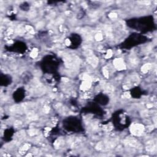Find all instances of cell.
I'll return each mask as SVG.
<instances>
[{"label":"cell","instance_id":"277c9868","mask_svg":"<svg viewBox=\"0 0 157 157\" xmlns=\"http://www.w3.org/2000/svg\"><path fill=\"white\" fill-rule=\"evenodd\" d=\"M64 128L69 132H78L83 131V126L80 120L75 117H69L63 120Z\"/></svg>","mask_w":157,"mask_h":157},{"label":"cell","instance_id":"7a4b0ae2","mask_svg":"<svg viewBox=\"0 0 157 157\" xmlns=\"http://www.w3.org/2000/svg\"><path fill=\"white\" fill-rule=\"evenodd\" d=\"M59 67V62L57 58L52 55L46 56L41 62V68L44 72L50 74H55Z\"/></svg>","mask_w":157,"mask_h":157},{"label":"cell","instance_id":"9c48e42d","mask_svg":"<svg viewBox=\"0 0 157 157\" xmlns=\"http://www.w3.org/2000/svg\"><path fill=\"white\" fill-rule=\"evenodd\" d=\"M12 78L9 75L1 74L0 75V85L2 86H7L11 84Z\"/></svg>","mask_w":157,"mask_h":157},{"label":"cell","instance_id":"8fae6325","mask_svg":"<svg viewBox=\"0 0 157 157\" xmlns=\"http://www.w3.org/2000/svg\"><path fill=\"white\" fill-rule=\"evenodd\" d=\"M13 130L11 128L9 129H7L4 131V139L6 141H9L12 139V136L13 135Z\"/></svg>","mask_w":157,"mask_h":157},{"label":"cell","instance_id":"6da1fadb","mask_svg":"<svg viewBox=\"0 0 157 157\" xmlns=\"http://www.w3.org/2000/svg\"><path fill=\"white\" fill-rule=\"evenodd\" d=\"M127 25L139 31H148L152 29L153 20L152 18L148 19V17L132 18L127 21Z\"/></svg>","mask_w":157,"mask_h":157},{"label":"cell","instance_id":"3957f363","mask_svg":"<svg viewBox=\"0 0 157 157\" xmlns=\"http://www.w3.org/2000/svg\"><path fill=\"white\" fill-rule=\"evenodd\" d=\"M112 122L117 129L123 130L129 126L130 120L128 116L123 111H117L113 114Z\"/></svg>","mask_w":157,"mask_h":157},{"label":"cell","instance_id":"52a82bcc","mask_svg":"<svg viewBox=\"0 0 157 157\" xmlns=\"http://www.w3.org/2000/svg\"><path fill=\"white\" fill-rule=\"evenodd\" d=\"M25 96V90L23 88H17L13 93V99L17 102H21Z\"/></svg>","mask_w":157,"mask_h":157},{"label":"cell","instance_id":"5b68a950","mask_svg":"<svg viewBox=\"0 0 157 157\" xmlns=\"http://www.w3.org/2000/svg\"><path fill=\"white\" fill-rule=\"evenodd\" d=\"M145 39L146 38L142 35H139L138 34H132L124 40L122 45L124 48H131L145 42Z\"/></svg>","mask_w":157,"mask_h":157},{"label":"cell","instance_id":"ba28073f","mask_svg":"<svg viewBox=\"0 0 157 157\" xmlns=\"http://www.w3.org/2000/svg\"><path fill=\"white\" fill-rule=\"evenodd\" d=\"M69 40L71 42V47L72 48H75L78 47L82 42V39L79 35L77 34H73L70 39Z\"/></svg>","mask_w":157,"mask_h":157},{"label":"cell","instance_id":"8992f818","mask_svg":"<svg viewBox=\"0 0 157 157\" xmlns=\"http://www.w3.org/2000/svg\"><path fill=\"white\" fill-rule=\"evenodd\" d=\"M9 52H13L16 53H23L26 50V45L25 43L18 41L12 45H10L7 48Z\"/></svg>","mask_w":157,"mask_h":157},{"label":"cell","instance_id":"30bf717a","mask_svg":"<svg viewBox=\"0 0 157 157\" xmlns=\"http://www.w3.org/2000/svg\"><path fill=\"white\" fill-rule=\"evenodd\" d=\"M94 101H95L96 103L99 105H105L109 102V98L105 94H99L95 97Z\"/></svg>","mask_w":157,"mask_h":157},{"label":"cell","instance_id":"7c38bea8","mask_svg":"<svg viewBox=\"0 0 157 157\" xmlns=\"http://www.w3.org/2000/svg\"><path fill=\"white\" fill-rule=\"evenodd\" d=\"M131 94L134 98H139L142 95V91L139 88H134L131 90Z\"/></svg>","mask_w":157,"mask_h":157}]
</instances>
